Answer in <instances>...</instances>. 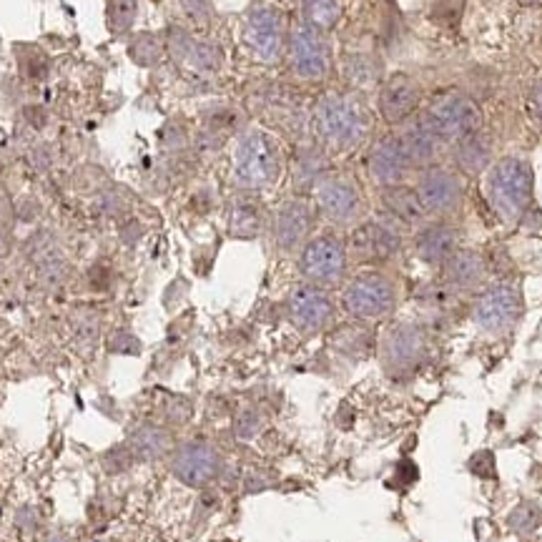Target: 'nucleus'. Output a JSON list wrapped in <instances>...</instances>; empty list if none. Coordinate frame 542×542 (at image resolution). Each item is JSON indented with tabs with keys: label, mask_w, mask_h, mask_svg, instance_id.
I'll return each mask as SVG.
<instances>
[{
	"label": "nucleus",
	"mask_w": 542,
	"mask_h": 542,
	"mask_svg": "<svg viewBox=\"0 0 542 542\" xmlns=\"http://www.w3.org/2000/svg\"><path fill=\"white\" fill-rule=\"evenodd\" d=\"M259 99H261V106H264V114L269 116L274 124H282L284 129L299 126L301 106L297 100V93H291L289 88L274 86L267 93H261Z\"/></svg>",
	"instance_id": "bb28decb"
},
{
	"label": "nucleus",
	"mask_w": 542,
	"mask_h": 542,
	"mask_svg": "<svg viewBox=\"0 0 542 542\" xmlns=\"http://www.w3.org/2000/svg\"><path fill=\"white\" fill-rule=\"evenodd\" d=\"M402 234L400 224L395 219H370L362 221L352 231L347 254L362 264H382L400 254Z\"/></svg>",
	"instance_id": "9b49d317"
},
{
	"label": "nucleus",
	"mask_w": 542,
	"mask_h": 542,
	"mask_svg": "<svg viewBox=\"0 0 542 542\" xmlns=\"http://www.w3.org/2000/svg\"><path fill=\"white\" fill-rule=\"evenodd\" d=\"M264 228V209L261 201L251 194H242L228 206V234L234 239H257Z\"/></svg>",
	"instance_id": "393cba45"
},
{
	"label": "nucleus",
	"mask_w": 542,
	"mask_h": 542,
	"mask_svg": "<svg viewBox=\"0 0 542 542\" xmlns=\"http://www.w3.org/2000/svg\"><path fill=\"white\" fill-rule=\"evenodd\" d=\"M520 5H535V3H540V0H517Z\"/></svg>",
	"instance_id": "ea45409f"
},
{
	"label": "nucleus",
	"mask_w": 542,
	"mask_h": 542,
	"mask_svg": "<svg viewBox=\"0 0 542 542\" xmlns=\"http://www.w3.org/2000/svg\"><path fill=\"white\" fill-rule=\"evenodd\" d=\"M520 316H522V297H520L517 286L507 284V282H499V284L485 289L472 307L474 327L492 337H502V334L513 331Z\"/></svg>",
	"instance_id": "1a4fd4ad"
},
{
	"label": "nucleus",
	"mask_w": 542,
	"mask_h": 542,
	"mask_svg": "<svg viewBox=\"0 0 542 542\" xmlns=\"http://www.w3.org/2000/svg\"><path fill=\"white\" fill-rule=\"evenodd\" d=\"M344 76H347V81L355 88H371L382 81L379 66L370 56H364V53L349 56L344 60Z\"/></svg>",
	"instance_id": "c85d7f7f"
},
{
	"label": "nucleus",
	"mask_w": 542,
	"mask_h": 542,
	"mask_svg": "<svg viewBox=\"0 0 542 542\" xmlns=\"http://www.w3.org/2000/svg\"><path fill=\"white\" fill-rule=\"evenodd\" d=\"M224 467V459L219 455L214 444L201 442V440H194V442L181 444L176 450L171 462V472L184 482V485L191 487H203L209 485L214 480L216 474Z\"/></svg>",
	"instance_id": "2eb2a0df"
},
{
	"label": "nucleus",
	"mask_w": 542,
	"mask_h": 542,
	"mask_svg": "<svg viewBox=\"0 0 542 542\" xmlns=\"http://www.w3.org/2000/svg\"><path fill=\"white\" fill-rule=\"evenodd\" d=\"M452 146H455V163L459 173L477 176L492 166V141L487 133H482V129L459 139Z\"/></svg>",
	"instance_id": "b1692460"
},
{
	"label": "nucleus",
	"mask_w": 542,
	"mask_h": 542,
	"mask_svg": "<svg viewBox=\"0 0 542 542\" xmlns=\"http://www.w3.org/2000/svg\"><path fill=\"white\" fill-rule=\"evenodd\" d=\"M400 148L410 169H429V166H437V158L442 154L444 143L440 141V136L429 129V124L425 118H410L402 124V129L395 133Z\"/></svg>",
	"instance_id": "a211bd4d"
},
{
	"label": "nucleus",
	"mask_w": 542,
	"mask_h": 542,
	"mask_svg": "<svg viewBox=\"0 0 542 542\" xmlns=\"http://www.w3.org/2000/svg\"><path fill=\"white\" fill-rule=\"evenodd\" d=\"M282 171H284V154L279 139L264 129L246 131L234 148V166H231L234 184L243 191H261L276 184L282 179Z\"/></svg>",
	"instance_id": "f03ea898"
},
{
	"label": "nucleus",
	"mask_w": 542,
	"mask_h": 542,
	"mask_svg": "<svg viewBox=\"0 0 542 542\" xmlns=\"http://www.w3.org/2000/svg\"><path fill=\"white\" fill-rule=\"evenodd\" d=\"M286 309H289L291 324L299 329V331H304V334L324 331L334 322V315H337L334 301L327 294V289L315 284L297 286L289 294Z\"/></svg>",
	"instance_id": "ddd939ff"
},
{
	"label": "nucleus",
	"mask_w": 542,
	"mask_h": 542,
	"mask_svg": "<svg viewBox=\"0 0 542 542\" xmlns=\"http://www.w3.org/2000/svg\"><path fill=\"white\" fill-rule=\"evenodd\" d=\"M485 196L499 221H522L532 206V169L528 161L520 156L495 161L487 169Z\"/></svg>",
	"instance_id": "7ed1b4c3"
},
{
	"label": "nucleus",
	"mask_w": 542,
	"mask_h": 542,
	"mask_svg": "<svg viewBox=\"0 0 542 542\" xmlns=\"http://www.w3.org/2000/svg\"><path fill=\"white\" fill-rule=\"evenodd\" d=\"M367 171H370L371 181L379 188L402 184L407 171H412L407 158L402 154L400 141H397L395 133L382 136V139L371 143L370 154H367Z\"/></svg>",
	"instance_id": "6ab92c4d"
},
{
	"label": "nucleus",
	"mask_w": 542,
	"mask_h": 542,
	"mask_svg": "<svg viewBox=\"0 0 542 542\" xmlns=\"http://www.w3.org/2000/svg\"><path fill=\"white\" fill-rule=\"evenodd\" d=\"M528 108H530V114H532V118H535L538 124H542V76H538V78H535V84L530 86Z\"/></svg>",
	"instance_id": "58836bf2"
},
{
	"label": "nucleus",
	"mask_w": 542,
	"mask_h": 542,
	"mask_svg": "<svg viewBox=\"0 0 542 542\" xmlns=\"http://www.w3.org/2000/svg\"><path fill=\"white\" fill-rule=\"evenodd\" d=\"M370 344H371L370 331L362 327H344L339 329L337 337H334V347H337L339 352H344V355H352V357L367 355Z\"/></svg>",
	"instance_id": "c756f323"
},
{
	"label": "nucleus",
	"mask_w": 542,
	"mask_h": 542,
	"mask_svg": "<svg viewBox=\"0 0 542 542\" xmlns=\"http://www.w3.org/2000/svg\"><path fill=\"white\" fill-rule=\"evenodd\" d=\"M126 444H129V450L136 459L156 462V459L171 452L173 437L169 429L158 427V425H141V427L131 432V440Z\"/></svg>",
	"instance_id": "a878e982"
},
{
	"label": "nucleus",
	"mask_w": 542,
	"mask_h": 542,
	"mask_svg": "<svg viewBox=\"0 0 542 542\" xmlns=\"http://www.w3.org/2000/svg\"><path fill=\"white\" fill-rule=\"evenodd\" d=\"M347 264H349L347 243L334 234H319L301 246L299 271L309 284L322 289L342 284Z\"/></svg>",
	"instance_id": "0eeeda50"
},
{
	"label": "nucleus",
	"mask_w": 542,
	"mask_h": 542,
	"mask_svg": "<svg viewBox=\"0 0 542 542\" xmlns=\"http://www.w3.org/2000/svg\"><path fill=\"white\" fill-rule=\"evenodd\" d=\"M315 227V211L304 199H289L284 201L271 221V234H274V243L279 251H297L304 243L309 242V234Z\"/></svg>",
	"instance_id": "f3484780"
},
{
	"label": "nucleus",
	"mask_w": 542,
	"mask_h": 542,
	"mask_svg": "<svg viewBox=\"0 0 542 542\" xmlns=\"http://www.w3.org/2000/svg\"><path fill=\"white\" fill-rule=\"evenodd\" d=\"M327 176V154L316 146H301L294 156V186H316Z\"/></svg>",
	"instance_id": "cd10ccee"
},
{
	"label": "nucleus",
	"mask_w": 542,
	"mask_h": 542,
	"mask_svg": "<svg viewBox=\"0 0 542 542\" xmlns=\"http://www.w3.org/2000/svg\"><path fill=\"white\" fill-rule=\"evenodd\" d=\"M422 103V86L410 73H392L387 76L377 93L379 116L392 126H402L417 114Z\"/></svg>",
	"instance_id": "4468645a"
},
{
	"label": "nucleus",
	"mask_w": 542,
	"mask_h": 542,
	"mask_svg": "<svg viewBox=\"0 0 542 542\" xmlns=\"http://www.w3.org/2000/svg\"><path fill=\"white\" fill-rule=\"evenodd\" d=\"M289 66H291V73L307 84H316V81L327 78L331 71V56H329V48L324 38L319 36V30L304 26L291 33Z\"/></svg>",
	"instance_id": "f8f14e48"
},
{
	"label": "nucleus",
	"mask_w": 542,
	"mask_h": 542,
	"mask_svg": "<svg viewBox=\"0 0 542 542\" xmlns=\"http://www.w3.org/2000/svg\"><path fill=\"white\" fill-rule=\"evenodd\" d=\"M429 344L425 329L412 322H400L387 329L379 342V357L387 374L410 377L427 362Z\"/></svg>",
	"instance_id": "423d86ee"
},
{
	"label": "nucleus",
	"mask_w": 542,
	"mask_h": 542,
	"mask_svg": "<svg viewBox=\"0 0 542 542\" xmlns=\"http://www.w3.org/2000/svg\"><path fill=\"white\" fill-rule=\"evenodd\" d=\"M307 13L315 20L319 28H331L339 18V8L337 0H304Z\"/></svg>",
	"instance_id": "473e14b6"
},
{
	"label": "nucleus",
	"mask_w": 542,
	"mask_h": 542,
	"mask_svg": "<svg viewBox=\"0 0 542 542\" xmlns=\"http://www.w3.org/2000/svg\"><path fill=\"white\" fill-rule=\"evenodd\" d=\"M487 261L474 249H457L452 257L442 264V282L452 291H474L485 284Z\"/></svg>",
	"instance_id": "aec40b11"
},
{
	"label": "nucleus",
	"mask_w": 542,
	"mask_h": 542,
	"mask_svg": "<svg viewBox=\"0 0 542 542\" xmlns=\"http://www.w3.org/2000/svg\"><path fill=\"white\" fill-rule=\"evenodd\" d=\"M36 261H38V269H41L45 279L60 282V279L66 276V259L58 251V246L53 242L38 246V259H36Z\"/></svg>",
	"instance_id": "7c9ffc66"
},
{
	"label": "nucleus",
	"mask_w": 542,
	"mask_h": 542,
	"mask_svg": "<svg viewBox=\"0 0 542 542\" xmlns=\"http://www.w3.org/2000/svg\"><path fill=\"white\" fill-rule=\"evenodd\" d=\"M379 199H382V206H385L389 219H395L402 227H422L427 219V211L422 206L417 188H410L404 184L387 186V188H382Z\"/></svg>",
	"instance_id": "5701e85b"
},
{
	"label": "nucleus",
	"mask_w": 542,
	"mask_h": 542,
	"mask_svg": "<svg viewBox=\"0 0 542 542\" xmlns=\"http://www.w3.org/2000/svg\"><path fill=\"white\" fill-rule=\"evenodd\" d=\"M163 56V48L158 44L156 36L151 33H141L133 44H131V58L139 63V66H156L158 60Z\"/></svg>",
	"instance_id": "2f4dec72"
},
{
	"label": "nucleus",
	"mask_w": 542,
	"mask_h": 542,
	"mask_svg": "<svg viewBox=\"0 0 542 542\" xmlns=\"http://www.w3.org/2000/svg\"><path fill=\"white\" fill-rule=\"evenodd\" d=\"M171 53L181 66L191 68V73H199V76H214L224 63V56L216 45L188 38V36L171 38Z\"/></svg>",
	"instance_id": "4be33fe9"
},
{
	"label": "nucleus",
	"mask_w": 542,
	"mask_h": 542,
	"mask_svg": "<svg viewBox=\"0 0 542 542\" xmlns=\"http://www.w3.org/2000/svg\"><path fill=\"white\" fill-rule=\"evenodd\" d=\"M542 520V513L532 505V502H522L517 510H514L513 514H510V522H513L514 530H535L538 528V522Z\"/></svg>",
	"instance_id": "c9c22d12"
},
{
	"label": "nucleus",
	"mask_w": 542,
	"mask_h": 542,
	"mask_svg": "<svg viewBox=\"0 0 542 542\" xmlns=\"http://www.w3.org/2000/svg\"><path fill=\"white\" fill-rule=\"evenodd\" d=\"M136 457L129 450V444H121V447H114L103 455V465H106V472H124L129 470V465Z\"/></svg>",
	"instance_id": "e433bc0d"
},
{
	"label": "nucleus",
	"mask_w": 542,
	"mask_h": 542,
	"mask_svg": "<svg viewBox=\"0 0 542 542\" xmlns=\"http://www.w3.org/2000/svg\"><path fill=\"white\" fill-rule=\"evenodd\" d=\"M139 11V3L136 0H114V8H111V28L114 30H129L133 18Z\"/></svg>",
	"instance_id": "f704fd0d"
},
{
	"label": "nucleus",
	"mask_w": 542,
	"mask_h": 542,
	"mask_svg": "<svg viewBox=\"0 0 542 542\" xmlns=\"http://www.w3.org/2000/svg\"><path fill=\"white\" fill-rule=\"evenodd\" d=\"M429 124V129L440 136V141L457 143L459 139L470 136L482 129V111L467 93L447 91L429 100L427 111L422 116Z\"/></svg>",
	"instance_id": "39448f33"
},
{
	"label": "nucleus",
	"mask_w": 542,
	"mask_h": 542,
	"mask_svg": "<svg viewBox=\"0 0 542 542\" xmlns=\"http://www.w3.org/2000/svg\"><path fill=\"white\" fill-rule=\"evenodd\" d=\"M342 307L359 322L387 319L397 309V286L382 271H362L344 286Z\"/></svg>",
	"instance_id": "20e7f679"
},
{
	"label": "nucleus",
	"mask_w": 542,
	"mask_h": 542,
	"mask_svg": "<svg viewBox=\"0 0 542 542\" xmlns=\"http://www.w3.org/2000/svg\"><path fill=\"white\" fill-rule=\"evenodd\" d=\"M417 194L422 199V206H425L427 216L450 219V216L462 211L465 196H467V186H465L462 173L455 171V169L429 166L417 181Z\"/></svg>",
	"instance_id": "9d476101"
},
{
	"label": "nucleus",
	"mask_w": 542,
	"mask_h": 542,
	"mask_svg": "<svg viewBox=\"0 0 542 542\" xmlns=\"http://www.w3.org/2000/svg\"><path fill=\"white\" fill-rule=\"evenodd\" d=\"M459 249V234L447 221L422 224L414 239V251L429 267H442L447 259Z\"/></svg>",
	"instance_id": "412c9836"
},
{
	"label": "nucleus",
	"mask_w": 542,
	"mask_h": 542,
	"mask_svg": "<svg viewBox=\"0 0 542 542\" xmlns=\"http://www.w3.org/2000/svg\"><path fill=\"white\" fill-rule=\"evenodd\" d=\"M243 41L249 45L251 56L261 63H276L284 51V20L282 13L271 8H259L249 15Z\"/></svg>",
	"instance_id": "dca6fc26"
},
{
	"label": "nucleus",
	"mask_w": 542,
	"mask_h": 542,
	"mask_svg": "<svg viewBox=\"0 0 542 542\" xmlns=\"http://www.w3.org/2000/svg\"><path fill=\"white\" fill-rule=\"evenodd\" d=\"M316 209L334 227H357L367 211L362 188L355 179L342 173H327L315 186Z\"/></svg>",
	"instance_id": "6e6552de"
},
{
	"label": "nucleus",
	"mask_w": 542,
	"mask_h": 542,
	"mask_svg": "<svg viewBox=\"0 0 542 542\" xmlns=\"http://www.w3.org/2000/svg\"><path fill=\"white\" fill-rule=\"evenodd\" d=\"M261 427H264V417H261V412L254 410V407L242 410V412L236 414V419H234V432H236V437H242V440L257 437Z\"/></svg>",
	"instance_id": "72a5a7b5"
},
{
	"label": "nucleus",
	"mask_w": 542,
	"mask_h": 542,
	"mask_svg": "<svg viewBox=\"0 0 542 542\" xmlns=\"http://www.w3.org/2000/svg\"><path fill=\"white\" fill-rule=\"evenodd\" d=\"M315 131L331 154H347L364 143L371 131L370 108L355 93L329 91L315 106Z\"/></svg>",
	"instance_id": "f257e3e1"
},
{
	"label": "nucleus",
	"mask_w": 542,
	"mask_h": 542,
	"mask_svg": "<svg viewBox=\"0 0 542 542\" xmlns=\"http://www.w3.org/2000/svg\"><path fill=\"white\" fill-rule=\"evenodd\" d=\"M470 470L477 472L480 477H492V474H495V457H492V452L480 450V452L470 459Z\"/></svg>",
	"instance_id": "4c0bfd02"
}]
</instances>
